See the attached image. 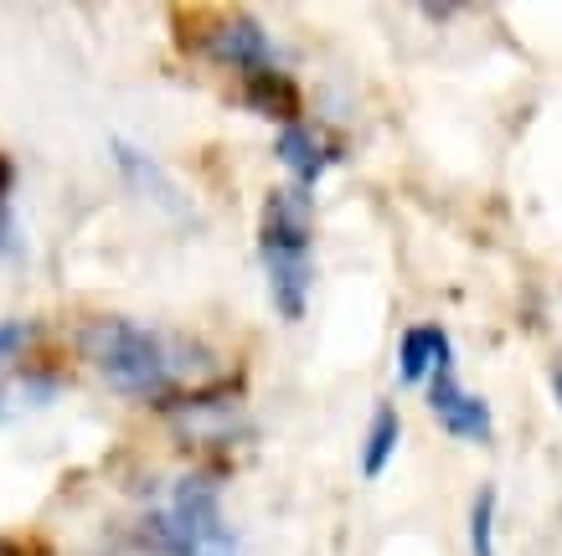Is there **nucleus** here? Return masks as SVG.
<instances>
[{"label":"nucleus","instance_id":"obj_11","mask_svg":"<svg viewBox=\"0 0 562 556\" xmlns=\"http://www.w3.org/2000/svg\"><path fill=\"white\" fill-rule=\"evenodd\" d=\"M26 336H32V330H26L21 320H5V325H0V361H11V355L26 345Z\"/></svg>","mask_w":562,"mask_h":556},{"label":"nucleus","instance_id":"obj_2","mask_svg":"<svg viewBox=\"0 0 562 556\" xmlns=\"http://www.w3.org/2000/svg\"><path fill=\"white\" fill-rule=\"evenodd\" d=\"M258 258H263V273H269V299L279 309V320H305L310 279H315L305 191H269L263 222H258Z\"/></svg>","mask_w":562,"mask_h":556},{"label":"nucleus","instance_id":"obj_5","mask_svg":"<svg viewBox=\"0 0 562 556\" xmlns=\"http://www.w3.org/2000/svg\"><path fill=\"white\" fill-rule=\"evenodd\" d=\"M273 155H279V166L294 175V191H305L310 196V185L321 181L325 170L341 160V150H330L315 129H305V124H284L279 129V145H273Z\"/></svg>","mask_w":562,"mask_h":556},{"label":"nucleus","instance_id":"obj_4","mask_svg":"<svg viewBox=\"0 0 562 556\" xmlns=\"http://www.w3.org/2000/svg\"><path fill=\"white\" fill-rule=\"evenodd\" d=\"M206 57L222 63V68H238L243 78H254V72L273 68V42L254 16H227L206 36Z\"/></svg>","mask_w":562,"mask_h":556},{"label":"nucleus","instance_id":"obj_7","mask_svg":"<svg viewBox=\"0 0 562 556\" xmlns=\"http://www.w3.org/2000/svg\"><path fill=\"white\" fill-rule=\"evenodd\" d=\"M114 160H120V170H124V181H130V185H139V191H145V196H155L160 206H176V185L166 181V170L155 166L150 155H139L135 145L114 139Z\"/></svg>","mask_w":562,"mask_h":556},{"label":"nucleus","instance_id":"obj_13","mask_svg":"<svg viewBox=\"0 0 562 556\" xmlns=\"http://www.w3.org/2000/svg\"><path fill=\"white\" fill-rule=\"evenodd\" d=\"M552 392H558V402H562V366L552 371Z\"/></svg>","mask_w":562,"mask_h":556},{"label":"nucleus","instance_id":"obj_1","mask_svg":"<svg viewBox=\"0 0 562 556\" xmlns=\"http://www.w3.org/2000/svg\"><path fill=\"white\" fill-rule=\"evenodd\" d=\"M78 351L124 397H160L176 382V355L160 330L124 315H99L78 330Z\"/></svg>","mask_w":562,"mask_h":556},{"label":"nucleus","instance_id":"obj_10","mask_svg":"<svg viewBox=\"0 0 562 556\" xmlns=\"http://www.w3.org/2000/svg\"><path fill=\"white\" fill-rule=\"evenodd\" d=\"M470 552L475 556H495V489L485 485L470 506Z\"/></svg>","mask_w":562,"mask_h":556},{"label":"nucleus","instance_id":"obj_3","mask_svg":"<svg viewBox=\"0 0 562 556\" xmlns=\"http://www.w3.org/2000/svg\"><path fill=\"white\" fill-rule=\"evenodd\" d=\"M424 402H428V412L439 418V428L449 439H460V443H491L495 439V418H491V407H485V397L464 392L460 382H454V371H434V376H428Z\"/></svg>","mask_w":562,"mask_h":556},{"label":"nucleus","instance_id":"obj_6","mask_svg":"<svg viewBox=\"0 0 562 556\" xmlns=\"http://www.w3.org/2000/svg\"><path fill=\"white\" fill-rule=\"evenodd\" d=\"M397 443H403V418H397V407L382 402L372 412V428H367V449H361V474L367 479H376V474L392 464V454H397Z\"/></svg>","mask_w":562,"mask_h":556},{"label":"nucleus","instance_id":"obj_8","mask_svg":"<svg viewBox=\"0 0 562 556\" xmlns=\"http://www.w3.org/2000/svg\"><path fill=\"white\" fill-rule=\"evenodd\" d=\"M248 103H254L258 114H279L294 124V114H300V88H294L279 68L254 72V78H248Z\"/></svg>","mask_w":562,"mask_h":556},{"label":"nucleus","instance_id":"obj_9","mask_svg":"<svg viewBox=\"0 0 562 556\" xmlns=\"http://www.w3.org/2000/svg\"><path fill=\"white\" fill-rule=\"evenodd\" d=\"M434 330H439V325H408V330H403V345H397V376H403L408 387L428 382V371H434Z\"/></svg>","mask_w":562,"mask_h":556},{"label":"nucleus","instance_id":"obj_12","mask_svg":"<svg viewBox=\"0 0 562 556\" xmlns=\"http://www.w3.org/2000/svg\"><path fill=\"white\" fill-rule=\"evenodd\" d=\"M5 185H11V166L0 160V196H5Z\"/></svg>","mask_w":562,"mask_h":556}]
</instances>
